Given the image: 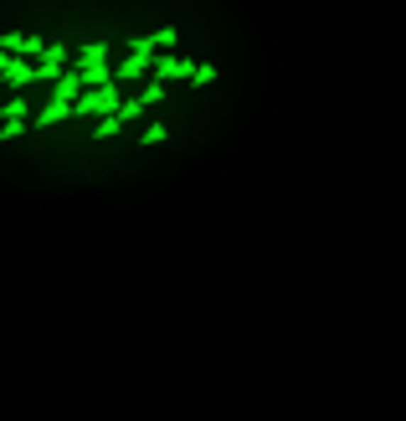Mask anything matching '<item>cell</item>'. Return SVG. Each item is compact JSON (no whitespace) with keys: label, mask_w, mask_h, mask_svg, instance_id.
Segmentation results:
<instances>
[{"label":"cell","mask_w":406,"mask_h":421,"mask_svg":"<svg viewBox=\"0 0 406 421\" xmlns=\"http://www.w3.org/2000/svg\"><path fill=\"white\" fill-rule=\"evenodd\" d=\"M62 119H72V108H67V103H47V108L36 114L31 129H52V124H62Z\"/></svg>","instance_id":"obj_5"},{"label":"cell","mask_w":406,"mask_h":421,"mask_svg":"<svg viewBox=\"0 0 406 421\" xmlns=\"http://www.w3.org/2000/svg\"><path fill=\"white\" fill-rule=\"evenodd\" d=\"M155 103H165V82L149 77V82H144V93H139V108H155Z\"/></svg>","instance_id":"obj_9"},{"label":"cell","mask_w":406,"mask_h":421,"mask_svg":"<svg viewBox=\"0 0 406 421\" xmlns=\"http://www.w3.org/2000/svg\"><path fill=\"white\" fill-rule=\"evenodd\" d=\"M149 67H155V52H129L119 62V72H114V82H134V77H144Z\"/></svg>","instance_id":"obj_2"},{"label":"cell","mask_w":406,"mask_h":421,"mask_svg":"<svg viewBox=\"0 0 406 421\" xmlns=\"http://www.w3.org/2000/svg\"><path fill=\"white\" fill-rule=\"evenodd\" d=\"M6 82L16 87V98H21V87L31 82V62H16V57H11V67H6Z\"/></svg>","instance_id":"obj_7"},{"label":"cell","mask_w":406,"mask_h":421,"mask_svg":"<svg viewBox=\"0 0 406 421\" xmlns=\"http://www.w3.org/2000/svg\"><path fill=\"white\" fill-rule=\"evenodd\" d=\"M0 119L6 124H26V98H11L6 108H0Z\"/></svg>","instance_id":"obj_10"},{"label":"cell","mask_w":406,"mask_h":421,"mask_svg":"<svg viewBox=\"0 0 406 421\" xmlns=\"http://www.w3.org/2000/svg\"><path fill=\"white\" fill-rule=\"evenodd\" d=\"M119 134V124L114 119H103V124H93V139H114Z\"/></svg>","instance_id":"obj_15"},{"label":"cell","mask_w":406,"mask_h":421,"mask_svg":"<svg viewBox=\"0 0 406 421\" xmlns=\"http://www.w3.org/2000/svg\"><path fill=\"white\" fill-rule=\"evenodd\" d=\"M109 82H114L109 67H82V87H93V93H98V87H109Z\"/></svg>","instance_id":"obj_8"},{"label":"cell","mask_w":406,"mask_h":421,"mask_svg":"<svg viewBox=\"0 0 406 421\" xmlns=\"http://www.w3.org/2000/svg\"><path fill=\"white\" fill-rule=\"evenodd\" d=\"M139 139H144V149H155V144H165V139H170V129H165V124H149Z\"/></svg>","instance_id":"obj_11"},{"label":"cell","mask_w":406,"mask_h":421,"mask_svg":"<svg viewBox=\"0 0 406 421\" xmlns=\"http://www.w3.org/2000/svg\"><path fill=\"white\" fill-rule=\"evenodd\" d=\"M139 114H144V108H139V98H134V103H124V108H119V114H114V124L124 129V124H134Z\"/></svg>","instance_id":"obj_12"},{"label":"cell","mask_w":406,"mask_h":421,"mask_svg":"<svg viewBox=\"0 0 406 421\" xmlns=\"http://www.w3.org/2000/svg\"><path fill=\"white\" fill-rule=\"evenodd\" d=\"M31 124H0V144H11V139H21Z\"/></svg>","instance_id":"obj_14"},{"label":"cell","mask_w":406,"mask_h":421,"mask_svg":"<svg viewBox=\"0 0 406 421\" xmlns=\"http://www.w3.org/2000/svg\"><path fill=\"white\" fill-rule=\"evenodd\" d=\"M149 41H155V52H160V57H175V41H180V31H175V26H160Z\"/></svg>","instance_id":"obj_6"},{"label":"cell","mask_w":406,"mask_h":421,"mask_svg":"<svg viewBox=\"0 0 406 421\" xmlns=\"http://www.w3.org/2000/svg\"><path fill=\"white\" fill-rule=\"evenodd\" d=\"M190 82H196V87H206V82H216V67H211V62H196V72H190Z\"/></svg>","instance_id":"obj_13"},{"label":"cell","mask_w":406,"mask_h":421,"mask_svg":"<svg viewBox=\"0 0 406 421\" xmlns=\"http://www.w3.org/2000/svg\"><path fill=\"white\" fill-rule=\"evenodd\" d=\"M196 62H180V57H155V82H170V77H190Z\"/></svg>","instance_id":"obj_4"},{"label":"cell","mask_w":406,"mask_h":421,"mask_svg":"<svg viewBox=\"0 0 406 421\" xmlns=\"http://www.w3.org/2000/svg\"><path fill=\"white\" fill-rule=\"evenodd\" d=\"M77 98H82V72H77V67H67V72L52 82V103H67V108H72Z\"/></svg>","instance_id":"obj_1"},{"label":"cell","mask_w":406,"mask_h":421,"mask_svg":"<svg viewBox=\"0 0 406 421\" xmlns=\"http://www.w3.org/2000/svg\"><path fill=\"white\" fill-rule=\"evenodd\" d=\"M109 62V41H82V47L72 52V67L82 72V67H103Z\"/></svg>","instance_id":"obj_3"}]
</instances>
